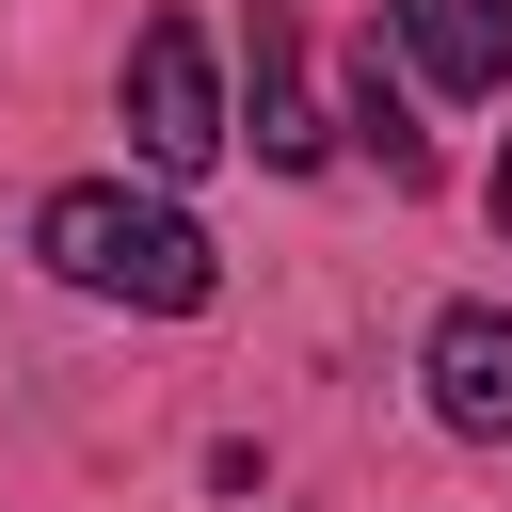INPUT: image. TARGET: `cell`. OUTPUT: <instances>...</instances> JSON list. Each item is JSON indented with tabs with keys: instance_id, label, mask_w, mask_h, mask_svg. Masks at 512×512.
Masks as SVG:
<instances>
[{
	"instance_id": "1",
	"label": "cell",
	"mask_w": 512,
	"mask_h": 512,
	"mask_svg": "<svg viewBox=\"0 0 512 512\" xmlns=\"http://www.w3.org/2000/svg\"><path fill=\"white\" fill-rule=\"evenodd\" d=\"M32 256H48L64 288H96V304H144V320H192V304L224 288L208 224L160 208V192H128V176H64V192L32 208Z\"/></svg>"
},
{
	"instance_id": "2",
	"label": "cell",
	"mask_w": 512,
	"mask_h": 512,
	"mask_svg": "<svg viewBox=\"0 0 512 512\" xmlns=\"http://www.w3.org/2000/svg\"><path fill=\"white\" fill-rule=\"evenodd\" d=\"M128 144H144L160 176H208V160H224V64H208L192 16H144V32H128Z\"/></svg>"
},
{
	"instance_id": "3",
	"label": "cell",
	"mask_w": 512,
	"mask_h": 512,
	"mask_svg": "<svg viewBox=\"0 0 512 512\" xmlns=\"http://www.w3.org/2000/svg\"><path fill=\"white\" fill-rule=\"evenodd\" d=\"M416 384H432V416L464 448H512V304H448L432 352H416Z\"/></svg>"
},
{
	"instance_id": "4",
	"label": "cell",
	"mask_w": 512,
	"mask_h": 512,
	"mask_svg": "<svg viewBox=\"0 0 512 512\" xmlns=\"http://www.w3.org/2000/svg\"><path fill=\"white\" fill-rule=\"evenodd\" d=\"M240 112H256V160H272V176H304V160L336 144L320 96H304V16H288V0L240 16Z\"/></svg>"
},
{
	"instance_id": "5",
	"label": "cell",
	"mask_w": 512,
	"mask_h": 512,
	"mask_svg": "<svg viewBox=\"0 0 512 512\" xmlns=\"http://www.w3.org/2000/svg\"><path fill=\"white\" fill-rule=\"evenodd\" d=\"M432 96H512V0H384Z\"/></svg>"
},
{
	"instance_id": "6",
	"label": "cell",
	"mask_w": 512,
	"mask_h": 512,
	"mask_svg": "<svg viewBox=\"0 0 512 512\" xmlns=\"http://www.w3.org/2000/svg\"><path fill=\"white\" fill-rule=\"evenodd\" d=\"M352 144L400 176V192H432V128H416V96H400V64H384V32H368V64H352Z\"/></svg>"
},
{
	"instance_id": "7",
	"label": "cell",
	"mask_w": 512,
	"mask_h": 512,
	"mask_svg": "<svg viewBox=\"0 0 512 512\" xmlns=\"http://www.w3.org/2000/svg\"><path fill=\"white\" fill-rule=\"evenodd\" d=\"M496 240H512V144H496Z\"/></svg>"
}]
</instances>
